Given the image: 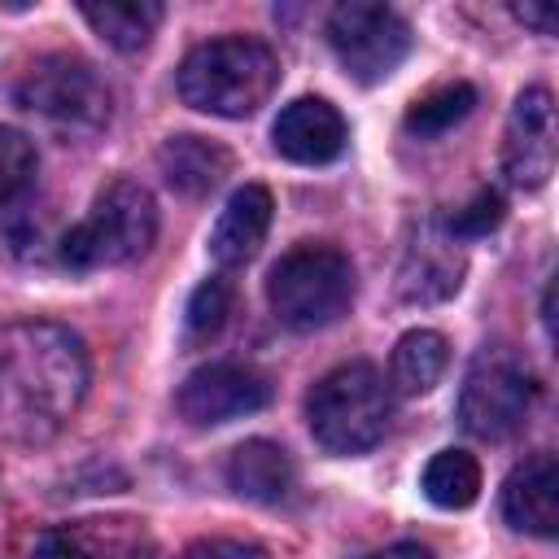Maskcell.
I'll return each mask as SVG.
<instances>
[{"instance_id": "1", "label": "cell", "mask_w": 559, "mask_h": 559, "mask_svg": "<svg viewBox=\"0 0 559 559\" xmlns=\"http://www.w3.org/2000/svg\"><path fill=\"white\" fill-rule=\"evenodd\" d=\"M83 341L48 319H13L0 328V441L48 445L87 397Z\"/></svg>"}, {"instance_id": "2", "label": "cell", "mask_w": 559, "mask_h": 559, "mask_svg": "<svg viewBox=\"0 0 559 559\" xmlns=\"http://www.w3.org/2000/svg\"><path fill=\"white\" fill-rule=\"evenodd\" d=\"M280 87V57L249 35H223L197 44L179 66L183 105L214 118H249Z\"/></svg>"}, {"instance_id": "3", "label": "cell", "mask_w": 559, "mask_h": 559, "mask_svg": "<svg viewBox=\"0 0 559 559\" xmlns=\"http://www.w3.org/2000/svg\"><path fill=\"white\" fill-rule=\"evenodd\" d=\"M393 415V397L384 376L371 362H341L323 380H314L306 397L310 437L328 454H362L384 441Z\"/></svg>"}, {"instance_id": "4", "label": "cell", "mask_w": 559, "mask_h": 559, "mask_svg": "<svg viewBox=\"0 0 559 559\" xmlns=\"http://www.w3.org/2000/svg\"><path fill=\"white\" fill-rule=\"evenodd\" d=\"M157 240V201L135 179H114L87 210L83 223H74L61 236V262L70 271H100L135 262Z\"/></svg>"}, {"instance_id": "5", "label": "cell", "mask_w": 559, "mask_h": 559, "mask_svg": "<svg viewBox=\"0 0 559 559\" xmlns=\"http://www.w3.org/2000/svg\"><path fill=\"white\" fill-rule=\"evenodd\" d=\"M354 262L336 245H297L266 275L271 314L293 332L332 328L354 306Z\"/></svg>"}, {"instance_id": "6", "label": "cell", "mask_w": 559, "mask_h": 559, "mask_svg": "<svg viewBox=\"0 0 559 559\" xmlns=\"http://www.w3.org/2000/svg\"><path fill=\"white\" fill-rule=\"evenodd\" d=\"M13 96H17V105L26 114H35L39 122H48L61 135H96L114 118V92H109V83L96 74L92 61H83L74 52L39 57L22 74V83H17Z\"/></svg>"}, {"instance_id": "7", "label": "cell", "mask_w": 559, "mask_h": 559, "mask_svg": "<svg viewBox=\"0 0 559 559\" xmlns=\"http://www.w3.org/2000/svg\"><path fill=\"white\" fill-rule=\"evenodd\" d=\"M537 402V376L524 354L511 345H485L459 393V424L480 441H507L524 428L528 411Z\"/></svg>"}, {"instance_id": "8", "label": "cell", "mask_w": 559, "mask_h": 559, "mask_svg": "<svg viewBox=\"0 0 559 559\" xmlns=\"http://www.w3.org/2000/svg\"><path fill=\"white\" fill-rule=\"evenodd\" d=\"M328 44L354 83H380L406 61L411 26L389 4L345 0L328 13Z\"/></svg>"}, {"instance_id": "9", "label": "cell", "mask_w": 559, "mask_h": 559, "mask_svg": "<svg viewBox=\"0 0 559 559\" xmlns=\"http://www.w3.org/2000/svg\"><path fill=\"white\" fill-rule=\"evenodd\" d=\"M559 131H555V100L546 87H524L511 105L502 131V175L520 192H537L555 175Z\"/></svg>"}, {"instance_id": "10", "label": "cell", "mask_w": 559, "mask_h": 559, "mask_svg": "<svg viewBox=\"0 0 559 559\" xmlns=\"http://www.w3.org/2000/svg\"><path fill=\"white\" fill-rule=\"evenodd\" d=\"M266 402H271V384L253 367H240V362H205L175 393V406L192 428L231 424L240 415L262 411Z\"/></svg>"}, {"instance_id": "11", "label": "cell", "mask_w": 559, "mask_h": 559, "mask_svg": "<svg viewBox=\"0 0 559 559\" xmlns=\"http://www.w3.org/2000/svg\"><path fill=\"white\" fill-rule=\"evenodd\" d=\"M157 542L144 520L131 515H92L39 533L31 559H153Z\"/></svg>"}, {"instance_id": "12", "label": "cell", "mask_w": 559, "mask_h": 559, "mask_svg": "<svg viewBox=\"0 0 559 559\" xmlns=\"http://www.w3.org/2000/svg\"><path fill=\"white\" fill-rule=\"evenodd\" d=\"M349 127L341 118V109L323 96H297L280 109L275 127H271V144L280 157L297 162V166H323L336 162L345 153Z\"/></svg>"}, {"instance_id": "13", "label": "cell", "mask_w": 559, "mask_h": 559, "mask_svg": "<svg viewBox=\"0 0 559 559\" xmlns=\"http://www.w3.org/2000/svg\"><path fill=\"white\" fill-rule=\"evenodd\" d=\"M502 515L511 528L533 537L559 533V463L550 450L528 454L502 480Z\"/></svg>"}, {"instance_id": "14", "label": "cell", "mask_w": 559, "mask_h": 559, "mask_svg": "<svg viewBox=\"0 0 559 559\" xmlns=\"http://www.w3.org/2000/svg\"><path fill=\"white\" fill-rule=\"evenodd\" d=\"M463 249L459 240L445 231V227H424L415 236V245L406 249L402 258V271H397V293L402 301H415V306H432V301H445L459 293L463 284Z\"/></svg>"}, {"instance_id": "15", "label": "cell", "mask_w": 559, "mask_h": 559, "mask_svg": "<svg viewBox=\"0 0 559 559\" xmlns=\"http://www.w3.org/2000/svg\"><path fill=\"white\" fill-rule=\"evenodd\" d=\"M271 214H275V201H271V192L262 183L236 188L227 197L214 231H210V258L218 266H227V271L231 266H245L262 249V240L271 231Z\"/></svg>"}, {"instance_id": "16", "label": "cell", "mask_w": 559, "mask_h": 559, "mask_svg": "<svg viewBox=\"0 0 559 559\" xmlns=\"http://www.w3.org/2000/svg\"><path fill=\"white\" fill-rule=\"evenodd\" d=\"M227 489L236 493V498H245V502H280V498H288V489H293V476H297V467H293V459H288V450L284 445H275V441H266V437H253V441H240L231 454H227Z\"/></svg>"}, {"instance_id": "17", "label": "cell", "mask_w": 559, "mask_h": 559, "mask_svg": "<svg viewBox=\"0 0 559 559\" xmlns=\"http://www.w3.org/2000/svg\"><path fill=\"white\" fill-rule=\"evenodd\" d=\"M157 166L175 192L205 197L223 183V175H231V153L205 135H170L157 148Z\"/></svg>"}, {"instance_id": "18", "label": "cell", "mask_w": 559, "mask_h": 559, "mask_svg": "<svg viewBox=\"0 0 559 559\" xmlns=\"http://www.w3.org/2000/svg\"><path fill=\"white\" fill-rule=\"evenodd\" d=\"M450 367V345L441 332L432 328H411L406 336H397L393 358H389V384L406 397H419L428 389H437V380Z\"/></svg>"}, {"instance_id": "19", "label": "cell", "mask_w": 559, "mask_h": 559, "mask_svg": "<svg viewBox=\"0 0 559 559\" xmlns=\"http://www.w3.org/2000/svg\"><path fill=\"white\" fill-rule=\"evenodd\" d=\"M79 13L118 52L144 48L153 39L157 22H162V4L157 0H83Z\"/></svg>"}, {"instance_id": "20", "label": "cell", "mask_w": 559, "mask_h": 559, "mask_svg": "<svg viewBox=\"0 0 559 559\" xmlns=\"http://www.w3.org/2000/svg\"><path fill=\"white\" fill-rule=\"evenodd\" d=\"M424 493L441 511H463L480 498V463L467 450H437L424 467Z\"/></svg>"}, {"instance_id": "21", "label": "cell", "mask_w": 559, "mask_h": 559, "mask_svg": "<svg viewBox=\"0 0 559 559\" xmlns=\"http://www.w3.org/2000/svg\"><path fill=\"white\" fill-rule=\"evenodd\" d=\"M476 105V87L472 83H445L428 96H419L411 109H406V131L419 135V140H432V135H445L454 122H463Z\"/></svg>"}, {"instance_id": "22", "label": "cell", "mask_w": 559, "mask_h": 559, "mask_svg": "<svg viewBox=\"0 0 559 559\" xmlns=\"http://www.w3.org/2000/svg\"><path fill=\"white\" fill-rule=\"evenodd\" d=\"M231 297H236V288H231L227 275H210L205 284H197V293L188 297V310H183V336H188V345H210L227 328Z\"/></svg>"}, {"instance_id": "23", "label": "cell", "mask_w": 559, "mask_h": 559, "mask_svg": "<svg viewBox=\"0 0 559 559\" xmlns=\"http://www.w3.org/2000/svg\"><path fill=\"white\" fill-rule=\"evenodd\" d=\"M35 144L17 127H0V210H13L35 188Z\"/></svg>"}, {"instance_id": "24", "label": "cell", "mask_w": 559, "mask_h": 559, "mask_svg": "<svg viewBox=\"0 0 559 559\" xmlns=\"http://www.w3.org/2000/svg\"><path fill=\"white\" fill-rule=\"evenodd\" d=\"M502 223V197L498 192H476L463 210H454V218L445 223V231L454 236V240H463V236H485V231H493Z\"/></svg>"}, {"instance_id": "25", "label": "cell", "mask_w": 559, "mask_h": 559, "mask_svg": "<svg viewBox=\"0 0 559 559\" xmlns=\"http://www.w3.org/2000/svg\"><path fill=\"white\" fill-rule=\"evenodd\" d=\"M183 559H271L262 546L253 542H236V537H201L183 550Z\"/></svg>"}, {"instance_id": "26", "label": "cell", "mask_w": 559, "mask_h": 559, "mask_svg": "<svg viewBox=\"0 0 559 559\" xmlns=\"http://www.w3.org/2000/svg\"><path fill=\"white\" fill-rule=\"evenodd\" d=\"M367 559H432V550L419 546V542H393V546H384V550H376Z\"/></svg>"}, {"instance_id": "27", "label": "cell", "mask_w": 559, "mask_h": 559, "mask_svg": "<svg viewBox=\"0 0 559 559\" xmlns=\"http://www.w3.org/2000/svg\"><path fill=\"white\" fill-rule=\"evenodd\" d=\"M511 13H515L520 22H528V26H537L542 35L555 31V13H542V9H528V4H524V9H511Z\"/></svg>"}]
</instances>
